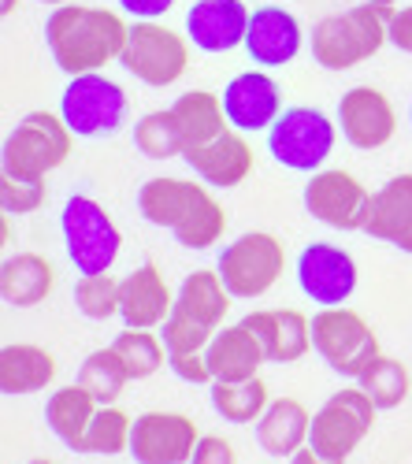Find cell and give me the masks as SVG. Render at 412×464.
Segmentation results:
<instances>
[{
	"label": "cell",
	"instance_id": "obj_1",
	"mask_svg": "<svg viewBox=\"0 0 412 464\" xmlns=\"http://www.w3.org/2000/svg\"><path fill=\"white\" fill-rule=\"evenodd\" d=\"M130 37V23L116 8L101 5H63L53 8L45 19V45L56 67L74 79V74L104 71L111 60H120Z\"/></svg>",
	"mask_w": 412,
	"mask_h": 464
},
{
	"label": "cell",
	"instance_id": "obj_2",
	"mask_svg": "<svg viewBox=\"0 0 412 464\" xmlns=\"http://www.w3.org/2000/svg\"><path fill=\"white\" fill-rule=\"evenodd\" d=\"M138 212L145 223L171 230L175 242L194 253L219 246V238L227 235V208L212 198L201 179H145L138 189Z\"/></svg>",
	"mask_w": 412,
	"mask_h": 464
},
{
	"label": "cell",
	"instance_id": "obj_3",
	"mask_svg": "<svg viewBox=\"0 0 412 464\" xmlns=\"http://www.w3.org/2000/svg\"><path fill=\"white\" fill-rule=\"evenodd\" d=\"M390 15H394V8H376V5H353L346 12L323 15L309 30L312 60L323 71L360 67L383 45H390Z\"/></svg>",
	"mask_w": 412,
	"mask_h": 464
},
{
	"label": "cell",
	"instance_id": "obj_4",
	"mask_svg": "<svg viewBox=\"0 0 412 464\" xmlns=\"http://www.w3.org/2000/svg\"><path fill=\"white\" fill-rule=\"evenodd\" d=\"M60 235L67 260L79 267V276L111 272V264L123 253V230L111 212L90 198V193H71L60 208Z\"/></svg>",
	"mask_w": 412,
	"mask_h": 464
},
{
	"label": "cell",
	"instance_id": "obj_5",
	"mask_svg": "<svg viewBox=\"0 0 412 464\" xmlns=\"http://www.w3.org/2000/svg\"><path fill=\"white\" fill-rule=\"evenodd\" d=\"M74 134L56 111H26L23 120L8 130L5 149H0V171L19 179H45L49 171L63 168L71 160Z\"/></svg>",
	"mask_w": 412,
	"mask_h": 464
},
{
	"label": "cell",
	"instance_id": "obj_6",
	"mask_svg": "<svg viewBox=\"0 0 412 464\" xmlns=\"http://www.w3.org/2000/svg\"><path fill=\"white\" fill-rule=\"evenodd\" d=\"M339 123L316 104H290L275 127L268 130V152L272 160L290 168V171H302V175H316L323 171L327 157L339 145Z\"/></svg>",
	"mask_w": 412,
	"mask_h": 464
},
{
	"label": "cell",
	"instance_id": "obj_7",
	"mask_svg": "<svg viewBox=\"0 0 412 464\" xmlns=\"http://www.w3.org/2000/svg\"><path fill=\"white\" fill-rule=\"evenodd\" d=\"M190 49H194L190 37L171 30L168 23L134 19L120 63H123L127 74H134L138 82L153 86V90H168L190 71Z\"/></svg>",
	"mask_w": 412,
	"mask_h": 464
},
{
	"label": "cell",
	"instance_id": "obj_8",
	"mask_svg": "<svg viewBox=\"0 0 412 464\" xmlns=\"http://www.w3.org/2000/svg\"><path fill=\"white\" fill-rule=\"evenodd\" d=\"M60 115L74 138H108L127 127L130 97L120 82H111L104 71L74 74L60 97Z\"/></svg>",
	"mask_w": 412,
	"mask_h": 464
},
{
	"label": "cell",
	"instance_id": "obj_9",
	"mask_svg": "<svg viewBox=\"0 0 412 464\" xmlns=\"http://www.w3.org/2000/svg\"><path fill=\"white\" fill-rule=\"evenodd\" d=\"M216 272L227 283L235 301L264 297L286 272V249L268 230H245L231 246L219 249Z\"/></svg>",
	"mask_w": 412,
	"mask_h": 464
},
{
	"label": "cell",
	"instance_id": "obj_10",
	"mask_svg": "<svg viewBox=\"0 0 412 464\" xmlns=\"http://www.w3.org/2000/svg\"><path fill=\"white\" fill-rule=\"evenodd\" d=\"M312 350L342 379H360V372L383 353L368 320L346 304L320 308L312 316Z\"/></svg>",
	"mask_w": 412,
	"mask_h": 464
},
{
	"label": "cell",
	"instance_id": "obj_11",
	"mask_svg": "<svg viewBox=\"0 0 412 464\" xmlns=\"http://www.w3.org/2000/svg\"><path fill=\"white\" fill-rule=\"evenodd\" d=\"M376 401H371L360 386H342L339 394H331L323 409L312 416V431L309 446L327 457V460H342L368 439L371 423H376Z\"/></svg>",
	"mask_w": 412,
	"mask_h": 464
},
{
	"label": "cell",
	"instance_id": "obj_12",
	"mask_svg": "<svg viewBox=\"0 0 412 464\" xmlns=\"http://www.w3.org/2000/svg\"><path fill=\"white\" fill-rule=\"evenodd\" d=\"M305 212L331 230H364L371 212V189L350 168H323L305 182Z\"/></svg>",
	"mask_w": 412,
	"mask_h": 464
},
{
	"label": "cell",
	"instance_id": "obj_13",
	"mask_svg": "<svg viewBox=\"0 0 412 464\" xmlns=\"http://www.w3.org/2000/svg\"><path fill=\"white\" fill-rule=\"evenodd\" d=\"M297 286L309 301H316L320 308H334L346 304L357 290V260L350 256V249L334 246V242H309L302 253H297Z\"/></svg>",
	"mask_w": 412,
	"mask_h": 464
},
{
	"label": "cell",
	"instance_id": "obj_14",
	"mask_svg": "<svg viewBox=\"0 0 412 464\" xmlns=\"http://www.w3.org/2000/svg\"><path fill=\"white\" fill-rule=\"evenodd\" d=\"M339 130L350 141V149L371 152L394 141L398 134V108L394 101L376 86H353L339 97Z\"/></svg>",
	"mask_w": 412,
	"mask_h": 464
},
{
	"label": "cell",
	"instance_id": "obj_15",
	"mask_svg": "<svg viewBox=\"0 0 412 464\" xmlns=\"http://www.w3.org/2000/svg\"><path fill=\"white\" fill-rule=\"evenodd\" d=\"M201 435L182 412H145L130 428V457L138 464H190Z\"/></svg>",
	"mask_w": 412,
	"mask_h": 464
},
{
	"label": "cell",
	"instance_id": "obj_16",
	"mask_svg": "<svg viewBox=\"0 0 412 464\" xmlns=\"http://www.w3.org/2000/svg\"><path fill=\"white\" fill-rule=\"evenodd\" d=\"M223 108H227V120L235 130L242 134H260L272 130L275 120L286 111L283 104V86L272 79L264 67L242 71L223 86Z\"/></svg>",
	"mask_w": 412,
	"mask_h": 464
},
{
	"label": "cell",
	"instance_id": "obj_17",
	"mask_svg": "<svg viewBox=\"0 0 412 464\" xmlns=\"http://www.w3.org/2000/svg\"><path fill=\"white\" fill-rule=\"evenodd\" d=\"M305 49V26L290 8L283 5H260L249 19V34H245V53L256 67H286L302 56Z\"/></svg>",
	"mask_w": 412,
	"mask_h": 464
},
{
	"label": "cell",
	"instance_id": "obj_18",
	"mask_svg": "<svg viewBox=\"0 0 412 464\" xmlns=\"http://www.w3.org/2000/svg\"><path fill=\"white\" fill-rule=\"evenodd\" d=\"M249 19L253 12L245 8V0H197L186 12V37H190L194 49L208 56H223L245 45Z\"/></svg>",
	"mask_w": 412,
	"mask_h": 464
},
{
	"label": "cell",
	"instance_id": "obj_19",
	"mask_svg": "<svg viewBox=\"0 0 412 464\" xmlns=\"http://www.w3.org/2000/svg\"><path fill=\"white\" fill-rule=\"evenodd\" d=\"M182 160H186V168H190L212 189H235V186H242L253 175V164H256L253 145L235 127L227 134H219L216 141H208V145L186 149Z\"/></svg>",
	"mask_w": 412,
	"mask_h": 464
},
{
	"label": "cell",
	"instance_id": "obj_20",
	"mask_svg": "<svg viewBox=\"0 0 412 464\" xmlns=\"http://www.w3.org/2000/svg\"><path fill=\"white\" fill-rule=\"evenodd\" d=\"M364 235L412 256V171L387 179L371 193V212L364 223Z\"/></svg>",
	"mask_w": 412,
	"mask_h": 464
},
{
	"label": "cell",
	"instance_id": "obj_21",
	"mask_svg": "<svg viewBox=\"0 0 412 464\" xmlns=\"http://www.w3.org/2000/svg\"><path fill=\"white\" fill-rule=\"evenodd\" d=\"M171 308H175V297H171V286L164 283L157 264H141V267H134L130 276H123L120 320L127 327H138V331L164 327L168 316H171Z\"/></svg>",
	"mask_w": 412,
	"mask_h": 464
},
{
	"label": "cell",
	"instance_id": "obj_22",
	"mask_svg": "<svg viewBox=\"0 0 412 464\" xmlns=\"http://www.w3.org/2000/svg\"><path fill=\"white\" fill-rule=\"evenodd\" d=\"M256 342L264 345L268 361L275 364H293L312 350V320L297 308H260L242 320Z\"/></svg>",
	"mask_w": 412,
	"mask_h": 464
},
{
	"label": "cell",
	"instance_id": "obj_23",
	"mask_svg": "<svg viewBox=\"0 0 412 464\" xmlns=\"http://www.w3.org/2000/svg\"><path fill=\"white\" fill-rule=\"evenodd\" d=\"M231 290L227 283L219 279L216 267H197L182 279L178 294H175V308L171 316L186 320V324H197V327H208V331H219L223 320L231 313Z\"/></svg>",
	"mask_w": 412,
	"mask_h": 464
},
{
	"label": "cell",
	"instance_id": "obj_24",
	"mask_svg": "<svg viewBox=\"0 0 412 464\" xmlns=\"http://www.w3.org/2000/svg\"><path fill=\"white\" fill-rule=\"evenodd\" d=\"M205 357H208V368H212V379H216V382L256 379V375H260V364L268 361L264 345L256 342V334H253L245 324L219 327L216 338L208 342Z\"/></svg>",
	"mask_w": 412,
	"mask_h": 464
},
{
	"label": "cell",
	"instance_id": "obj_25",
	"mask_svg": "<svg viewBox=\"0 0 412 464\" xmlns=\"http://www.w3.org/2000/svg\"><path fill=\"white\" fill-rule=\"evenodd\" d=\"M312 412L297 398H275L268 412L256 420V442L272 457H293L302 446H309Z\"/></svg>",
	"mask_w": 412,
	"mask_h": 464
},
{
	"label": "cell",
	"instance_id": "obj_26",
	"mask_svg": "<svg viewBox=\"0 0 412 464\" xmlns=\"http://www.w3.org/2000/svg\"><path fill=\"white\" fill-rule=\"evenodd\" d=\"M56 290L53 260L42 253H12L0 264V294L15 308H37Z\"/></svg>",
	"mask_w": 412,
	"mask_h": 464
},
{
	"label": "cell",
	"instance_id": "obj_27",
	"mask_svg": "<svg viewBox=\"0 0 412 464\" xmlns=\"http://www.w3.org/2000/svg\"><path fill=\"white\" fill-rule=\"evenodd\" d=\"M56 379V357L45 345H5L0 350V391L5 394H37L53 386Z\"/></svg>",
	"mask_w": 412,
	"mask_h": 464
},
{
	"label": "cell",
	"instance_id": "obj_28",
	"mask_svg": "<svg viewBox=\"0 0 412 464\" xmlns=\"http://www.w3.org/2000/svg\"><path fill=\"white\" fill-rule=\"evenodd\" d=\"M171 111H175V120H178V130H182L186 149L208 145V141H216L219 134L231 130L227 108H223V93H212V90L178 93L175 104H171Z\"/></svg>",
	"mask_w": 412,
	"mask_h": 464
},
{
	"label": "cell",
	"instance_id": "obj_29",
	"mask_svg": "<svg viewBox=\"0 0 412 464\" xmlns=\"http://www.w3.org/2000/svg\"><path fill=\"white\" fill-rule=\"evenodd\" d=\"M97 409H101L97 398L86 391V386L74 382V386H60V391H53V398L45 405V420H49L53 435L63 446L79 450L86 431H90V423H93V416H97Z\"/></svg>",
	"mask_w": 412,
	"mask_h": 464
},
{
	"label": "cell",
	"instance_id": "obj_30",
	"mask_svg": "<svg viewBox=\"0 0 412 464\" xmlns=\"http://www.w3.org/2000/svg\"><path fill=\"white\" fill-rule=\"evenodd\" d=\"M212 405L227 423H253L268 412V382L264 379H242V382H212Z\"/></svg>",
	"mask_w": 412,
	"mask_h": 464
},
{
	"label": "cell",
	"instance_id": "obj_31",
	"mask_svg": "<svg viewBox=\"0 0 412 464\" xmlns=\"http://www.w3.org/2000/svg\"><path fill=\"white\" fill-rule=\"evenodd\" d=\"M134 145L141 157L149 160H171V157H182L186 152V141H182V130H178V120L171 108H157L141 115L134 123Z\"/></svg>",
	"mask_w": 412,
	"mask_h": 464
},
{
	"label": "cell",
	"instance_id": "obj_32",
	"mask_svg": "<svg viewBox=\"0 0 412 464\" xmlns=\"http://www.w3.org/2000/svg\"><path fill=\"white\" fill-rule=\"evenodd\" d=\"M357 386L360 391L376 401V409L379 412H387V409H398L405 398H408V368L398 361V357H387V353H379L376 361H371L364 372H360V379H357Z\"/></svg>",
	"mask_w": 412,
	"mask_h": 464
},
{
	"label": "cell",
	"instance_id": "obj_33",
	"mask_svg": "<svg viewBox=\"0 0 412 464\" xmlns=\"http://www.w3.org/2000/svg\"><path fill=\"white\" fill-rule=\"evenodd\" d=\"M111 350L120 353L123 368L130 379H149L157 375L164 364H168V345L160 334L153 331H138V327H127L116 334V342H111Z\"/></svg>",
	"mask_w": 412,
	"mask_h": 464
},
{
	"label": "cell",
	"instance_id": "obj_34",
	"mask_svg": "<svg viewBox=\"0 0 412 464\" xmlns=\"http://www.w3.org/2000/svg\"><path fill=\"white\" fill-rule=\"evenodd\" d=\"M127 382H130V375L111 345L108 350H93L79 368V386H86V391L97 398V405H111L127 391Z\"/></svg>",
	"mask_w": 412,
	"mask_h": 464
},
{
	"label": "cell",
	"instance_id": "obj_35",
	"mask_svg": "<svg viewBox=\"0 0 412 464\" xmlns=\"http://www.w3.org/2000/svg\"><path fill=\"white\" fill-rule=\"evenodd\" d=\"M130 428H134V420L116 409V405H101L93 423H90V431L79 446V453H101V457H116L123 450H130Z\"/></svg>",
	"mask_w": 412,
	"mask_h": 464
},
{
	"label": "cell",
	"instance_id": "obj_36",
	"mask_svg": "<svg viewBox=\"0 0 412 464\" xmlns=\"http://www.w3.org/2000/svg\"><path fill=\"white\" fill-rule=\"evenodd\" d=\"M120 286H123V279H116L111 272L79 276V283H74V308H79L86 320L120 316Z\"/></svg>",
	"mask_w": 412,
	"mask_h": 464
},
{
	"label": "cell",
	"instance_id": "obj_37",
	"mask_svg": "<svg viewBox=\"0 0 412 464\" xmlns=\"http://www.w3.org/2000/svg\"><path fill=\"white\" fill-rule=\"evenodd\" d=\"M0 205L8 216H30L45 205V179H19L0 171Z\"/></svg>",
	"mask_w": 412,
	"mask_h": 464
},
{
	"label": "cell",
	"instance_id": "obj_38",
	"mask_svg": "<svg viewBox=\"0 0 412 464\" xmlns=\"http://www.w3.org/2000/svg\"><path fill=\"white\" fill-rule=\"evenodd\" d=\"M168 364H171V372L182 379V382H216L212 379V368H208V357L205 353H182V357H168Z\"/></svg>",
	"mask_w": 412,
	"mask_h": 464
},
{
	"label": "cell",
	"instance_id": "obj_39",
	"mask_svg": "<svg viewBox=\"0 0 412 464\" xmlns=\"http://www.w3.org/2000/svg\"><path fill=\"white\" fill-rule=\"evenodd\" d=\"M190 464H238V453L227 439L219 435H201L197 450H194V460Z\"/></svg>",
	"mask_w": 412,
	"mask_h": 464
},
{
	"label": "cell",
	"instance_id": "obj_40",
	"mask_svg": "<svg viewBox=\"0 0 412 464\" xmlns=\"http://www.w3.org/2000/svg\"><path fill=\"white\" fill-rule=\"evenodd\" d=\"M390 45L398 53H408L412 56V5L394 8V15H390Z\"/></svg>",
	"mask_w": 412,
	"mask_h": 464
},
{
	"label": "cell",
	"instance_id": "obj_41",
	"mask_svg": "<svg viewBox=\"0 0 412 464\" xmlns=\"http://www.w3.org/2000/svg\"><path fill=\"white\" fill-rule=\"evenodd\" d=\"M116 5L130 19H164L175 8V0H116Z\"/></svg>",
	"mask_w": 412,
	"mask_h": 464
},
{
	"label": "cell",
	"instance_id": "obj_42",
	"mask_svg": "<svg viewBox=\"0 0 412 464\" xmlns=\"http://www.w3.org/2000/svg\"><path fill=\"white\" fill-rule=\"evenodd\" d=\"M290 464H342V460H327V457H320L312 446H302V450L290 457Z\"/></svg>",
	"mask_w": 412,
	"mask_h": 464
},
{
	"label": "cell",
	"instance_id": "obj_43",
	"mask_svg": "<svg viewBox=\"0 0 412 464\" xmlns=\"http://www.w3.org/2000/svg\"><path fill=\"white\" fill-rule=\"evenodd\" d=\"M19 5H23V0H0V12H5V15H12Z\"/></svg>",
	"mask_w": 412,
	"mask_h": 464
},
{
	"label": "cell",
	"instance_id": "obj_44",
	"mask_svg": "<svg viewBox=\"0 0 412 464\" xmlns=\"http://www.w3.org/2000/svg\"><path fill=\"white\" fill-rule=\"evenodd\" d=\"M360 5H376V8H398V0H360Z\"/></svg>",
	"mask_w": 412,
	"mask_h": 464
},
{
	"label": "cell",
	"instance_id": "obj_45",
	"mask_svg": "<svg viewBox=\"0 0 412 464\" xmlns=\"http://www.w3.org/2000/svg\"><path fill=\"white\" fill-rule=\"evenodd\" d=\"M37 5H49V8H63V5H71V0H37Z\"/></svg>",
	"mask_w": 412,
	"mask_h": 464
},
{
	"label": "cell",
	"instance_id": "obj_46",
	"mask_svg": "<svg viewBox=\"0 0 412 464\" xmlns=\"http://www.w3.org/2000/svg\"><path fill=\"white\" fill-rule=\"evenodd\" d=\"M30 464H53V460H30Z\"/></svg>",
	"mask_w": 412,
	"mask_h": 464
},
{
	"label": "cell",
	"instance_id": "obj_47",
	"mask_svg": "<svg viewBox=\"0 0 412 464\" xmlns=\"http://www.w3.org/2000/svg\"><path fill=\"white\" fill-rule=\"evenodd\" d=\"M408 123H412V108H408Z\"/></svg>",
	"mask_w": 412,
	"mask_h": 464
}]
</instances>
